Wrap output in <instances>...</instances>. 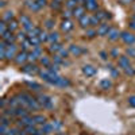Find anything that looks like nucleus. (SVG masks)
I'll list each match as a JSON object with an SVG mask.
<instances>
[{
    "mask_svg": "<svg viewBox=\"0 0 135 135\" xmlns=\"http://www.w3.org/2000/svg\"><path fill=\"white\" fill-rule=\"evenodd\" d=\"M39 76L43 78L45 81H47V83H50V84H57V81L60 80V76H58V73H53V72H50L49 69H46V70H41L39 72Z\"/></svg>",
    "mask_w": 135,
    "mask_h": 135,
    "instance_id": "obj_1",
    "label": "nucleus"
},
{
    "mask_svg": "<svg viewBox=\"0 0 135 135\" xmlns=\"http://www.w3.org/2000/svg\"><path fill=\"white\" fill-rule=\"evenodd\" d=\"M38 101H39V104L45 108H51L53 107V103H51V99L46 95H39L38 96Z\"/></svg>",
    "mask_w": 135,
    "mask_h": 135,
    "instance_id": "obj_2",
    "label": "nucleus"
},
{
    "mask_svg": "<svg viewBox=\"0 0 135 135\" xmlns=\"http://www.w3.org/2000/svg\"><path fill=\"white\" fill-rule=\"evenodd\" d=\"M16 57V46L14 43H9L7 45V50H6V58L11 60V58H15Z\"/></svg>",
    "mask_w": 135,
    "mask_h": 135,
    "instance_id": "obj_3",
    "label": "nucleus"
},
{
    "mask_svg": "<svg viewBox=\"0 0 135 135\" xmlns=\"http://www.w3.org/2000/svg\"><path fill=\"white\" fill-rule=\"evenodd\" d=\"M35 122H34V118H30L28 115L25 116V118H20L19 120V126L20 127H28V126H34Z\"/></svg>",
    "mask_w": 135,
    "mask_h": 135,
    "instance_id": "obj_4",
    "label": "nucleus"
},
{
    "mask_svg": "<svg viewBox=\"0 0 135 135\" xmlns=\"http://www.w3.org/2000/svg\"><path fill=\"white\" fill-rule=\"evenodd\" d=\"M15 61H16V64H19V65L25 64L26 61H28V53H26L25 50L20 51V53H18L16 57H15Z\"/></svg>",
    "mask_w": 135,
    "mask_h": 135,
    "instance_id": "obj_5",
    "label": "nucleus"
},
{
    "mask_svg": "<svg viewBox=\"0 0 135 135\" xmlns=\"http://www.w3.org/2000/svg\"><path fill=\"white\" fill-rule=\"evenodd\" d=\"M2 39H3L6 43L9 45V43H14V41L16 39V35H14V32L8 30L6 34H3V35H2Z\"/></svg>",
    "mask_w": 135,
    "mask_h": 135,
    "instance_id": "obj_6",
    "label": "nucleus"
},
{
    "mask_svg": "<svg viewBox=\"0 0 135 135\" xmlns=\"http://www.w3.org/2000/svg\"><path fill=\"white\" fill-rule=\"evenodd\" d=\"M122 39L124 41L127 45H132V43H135V35L134 34H131V32H122Z\"/></svg>",
    "mask_w": 135,
    "mask_h": 135,
    "instance_id": "obj_7",
    "label": "nucleus"
},
{
    "mask_svg": "<svg viewBox=\"0 0 135 135\" xmlns=\"http://www.w3.org/2000/svg\"><path fill=\"white\" fill-rule=\"evenodd\" d=\"M19 20H20V23L23 25V27H25V30H26L27 32H28V31H31V30L34 28V27H32V25H31V20H30L27 16H20V19H19Z\"/></svg>",
    "mask_w": 135,
    "mask_h": 135,
    "instance_id": "obj_8",
    "label": "nucleus"
},
{
    "mask_svg": "<svg viewBox=\"0 0 135 135\" xmlns=\"http://www.w3.org/2000/svg\"><path fill=\"white\" fill-rule=\"evenodd\" d=\"M83 73L85 76H88V77H92V76L96 74V68H93L92 65H85L83 68Z\"/></svg>",
    "mask_w": 135,
    "mask_h": 135,
    "instance_id": "obj_9",
    "label": "nucleus"
},
{
    "mask_svg": "<svg viewBox=\"0 0 135 135\" xmlns=\"http://www.w3.org/2000/svg\"><path fill=\"white\" fill-rule=\"evenodd\" d=\"M111 31V28H109V26L108 25H105V23H101L99 27H97V34L99 35H108V32Z\"/></svg>",
    "mask_w": 135,
    "mask_h": 135,
    "instance_id": "obj_10",
    "label": "nucleus"
},
{
    "mask_svg": "<svg viewBox=\"0 0 135 135\" xmlns=\"http://www.w3.org/2000/svg\"><path fill=\"white\" fill-rule=\"evenodd\" d=\"M22 69H23V72H25V73H28V74L39 73V70H38L37 65H32V64H30V65H26V66H23V68H22Z\"/></svg>",
    "mask_w": 135,
    "mask_h": 135,
    "instance_id": "obj_11",
    "label": "nucleus"
},
{
    "mask_svg": "<svg viewBox=\"0 0 135 135\" xmlns=\"http://www.w3.org/2000/svg\"><path fill=\"white\" fill-rule=\"evenodd\" d=\"M73 28V23H72V20L70 19H65L62 23H61V30L68 32V31H70Z\"/></svg>",
    "mask_w": 135,
    "mask_h": 135,
    "instance_id": "obj_12",
    "label": "nucleus"
},
{
    "mask_svg": "<svg viewBox=\"0 0 135 135\" xmlns=\"http://www.w3.org/2000/svg\"><path fill=\"white\" fill-rule=\"evenodd\" d=\"M28 115V108H25V107H19V108H15V116H19V118H25Z\"/></svg>",
    "mask_w": 135,
    "mask_h": 135,
    "instance_id": "obj_13",
    "label": "nucleus"
},
{
    "mask_svg": "<svg viewBox=\"0 0 135 135\" xmlns=\"http://www.w3.org/2000/svg\"><path fill=\"white\" fill-rule=\"evenodd\" d=\"M41 53H42L41 49H39V47H35L31 53H28V61H35L39 55H41Z\"/></svg>",
    "mask_w": 135,
    "mask_h": 135,
    "instance_id": "obj_14",
    "label": "nucleus"
},
{
    "mask_svg": "<svg viewBox=\"0 0 135 135\" xmlns=\"http://www.w3.org/2000/svg\"><path fill=\"white\" fill-rule=\"evenodd\" d=\"M85 8L89 11H95L97 8V0H85Z\"/></svg>",
    "mask_w": 135,
    "mask_h": 135,
    "instance_id": "obj_15",
    "label": "nucleus"
},
{
    "mask_svg": "<svg viewBox=\"0 0 135 135\" xmlns=\"http://www.w3.org/2000/svg\"><path fill=\"white\" fill-rule=\"evenodd\" d=\"M80 26L86 28L88 26H91V16H88V15H84L80 18Z\"/></svg>",
    "mask_w": 135,
    "mask_h": 135,
    "instance_id": "obj_16",
    "label": "nucleus"
},
{
    "mask_svg": "<svg viewBox=\"0 0 135 135\" xmlns=\"http://www.w3.org/2000/svg\"><path fill=\"white\" fill-rule=\"evenodd\" d=\"M119 66L120 68H123V69H127V68H130V60L127 58V57H124V55H123V57H120L119 58Z\"/></svg>",
    "mask_w": 135,
    "mask_h": 135,
    "instance_id": "obj_17",
    "label": "nucleus"
},
{
    "mask_svg": "<svg viewBox=\"0 0 135 135\" xmlns=\"http://www.w3.org/2000/svg\"><path fill=\"white\" fill-rule=\"evenodd\" d=\"M41 107V104H39V101L38 100H35V99H30V101L27 103V108H30V109H38Z\"/></svg>",
    "mask_w": 135,
    "mask_h": 135,
    "instance_id": "obj_18",
    "label": "nucleus"
},
{
    "mask_svg": "<svg viewBox=\"0 0 135 135\" xmlns=\"http://www.w3.org/2000/svg\"><path fill=\"white\" fill-rule=\"evenodd\" d=\"M84 11H85V9H84V7H78V6H77V7L73 9V16H76V18L80 19L81 16H84V15H85V14H84Z\"/></svg>",
    "mask_w": 135,
    "mask_h": 135,
    "instance_id": "obj_19",
    "label": "nucleus"
},
{
    "mask_svg": "<svg viewBox=\"0 0 135 135\" xmlns=\"http://www.w3.org/2000/svg\"><path fill=\"white\" fill-rule=\"evenodd\" d=\"M54 128H53V126H51V123H45V124H42V127H41V131L43 132V134H49V132H51Z\"/></svg>",
    "mask_w": 135,
    "mask_h": 135,
    "instance_id": "obj_20",
    "label": "nucleus"
},
{
    "mask_svg": "<svg viewBox=\"0 0 135 135\" xmlns=\"http://www.w3.org/2000/svg\"><path fill=\"white\" fill-rule=\"evenodd\" d=\"M26 3H27V7H28L30 9H32V11H38V9L41 8V7L38 6V3L34 2V0H27Z\"/></svg>",
    "mask_w": 135,
    "mask_h": 135,
    "instance_id": "obj_21",
    "label": "nucleus"
},
{
    "mask_svg": "<svg viewBox=\"0 0 135 135\" xmlns=\"http://www.w3.org/2000/svg\"><path fill=\"white\" fill-rule=\"evenodd\" d=\"M7 25H8V30L9 31H15V30H18V27H19V25H18V22L16 20H9V22H7Z\"/></svg>",
    "mask_w": 135,
    "mask_h": 135,
    "instance_id": "obj_22",
    "label": "nucleus"
},
{
    "mask_svg": "<svg viewBox=\"0 0 135 135\" xmlns=\"http://www.w3.org/2000/svg\"><path fill=\"white\" fill-rule=\"evenodd\" d=\"M28 42H30V45L32 47H37L38 45L41 43V39L38 37H28Z\"/></svg>",
    "mask_w": 135,
    "mask_h": 135,
    "instance_id": "obj_23",
    "label": "nucleus"
},
{
    "mask_svg": "<svg viewBox=\"0 0 135 135\" xmlns=\"http://www.w3.org/2000/svg\"><path fill=\"white\" fill-rule=\"evenodd\" d=\"M62 47H61V45L58 43V42H55V43H51L50 45V47H49V50L51 51V53H58L60 50H61Z\"/></svg>",
    "mask_w": 135,
    "mask_h": 135,
    "instance_id": "obj_24",
    "label": "nucleus"
},
{
    "mask_svg": "<svg viewBox=\"0 0 135 135\" xmlns=\"http://www.w3.org/2000/svg\"><path fill=\"white\" fill-rule=\"evenodd\" d=\"M34 122L37 123V124H45L46 123V118H45L43 115H37V116H34Z\"/></svg>",
    "mask_w": 135,
    "mask_h": 135,
    "instance_id": "obj_25",
    "label": "nucleus"
},
{
    "mask_svg": "<svg viewBox=\"0 0 135 135\" xmlns=\"http://www.w3.org/2000/svg\"><path fill=\"white\" fill-rule=\"evenodd\" d=\"M108 38H109L111 41L118 39V38H119V31H118V30H111V31L108 32Z\"/></svg>",
    "mask_w": 135,
    "mask_h": 135,
    "instance_id": "obj_26",
    "label": "nucleus"
},
{
    "mask_svg": "<svg viewBox=\"0 0 135 135\" xmlns=\"http://www.w3.org/2000/svg\"><path fill=\"white\" fill-rule=\"evenodd\" d=\"M70 53H73L74 55H80L83 53V50L80 49V46H76V45H72L70 46Z\"/></svg>",
    "mask_w": 135,
    "mask_h": 135,
    "instance_id": "obj_27",
    "label": "nucleus"
},
{
    "mask_svg": "<svg viewBox=\"0 0 135 135\" xmlns=\"http://www.w3.org/2000/svg\"><path fill=\"white\" fill-rule=\"evenodd\" d=\"M55 85H60V86H69L70 85V83L66 80V78H64V77H60V80L57 81V84Z\"/></svg>",
    "mask_w": 135,
    "mask_h": 135,
    "instance_id": "obj_28",
    "label": "nucleus"
},
{
    "mask_svg": "<svg viewBox=\"0 0 135 135\" xmlns=\"http://www.w3.org/2000/svg\"><path fill=\"white\" fill-rule=\"evenodd\" d=\"M39 34H41V28L34 27L31 31H28V37H39Z\"/></svg>",
    "mask_w": 135,
    "mask_h": 135,
    "instance_id": "obj_29",
    "label": "nucleus"
},
{
    "mask_svg": "<svg viewBox=\"0 0 135 135\" xmlns=\"http://www.w3.org/2000/svg\"><path fill=\"white\" fill-rule=\"evenodd\" d=\"M47 41H50L51 43L58 42V34H57V32H50V34H49V39H47Z\"/></svg>",
    "mask_w": 135,
    "mask_h": 135,
    "instance_id": "obj_30",
    "label": "nucleus"
},
{
    "mask_svg": "<svg viewBox=\"0 0 135 135\" xmlns=\"http://www.w3.org/2000/svg\"><path fill=\"white\" fill-rule=\"evenodd\" d=\"M8 31V25H7V22H2V23H0V34H2V35H3V34H6Z\"/></svg>",
    "mask_w": 135,
    "mask_h": 135,
    "instance_id": "obj_31",
    "label": "nucleus"
},
{
    "mask_svg": "<svg viewBox=\"0 0 135 135\" xmlns=\"http://www.w3.org/2000/svg\"><path fill=\"white\" fill-rule=\"evenodd\" d=\"M26 85H27V86H30V88H32V89H35V91H39V89H42V86H41L39 84L32 83V81H27V83H26Z\"/></svg>",
    "mask_w": 135,
    "mask_h": 135,
    "instance_id": "obj_32",
    "label": "nucleus"
},
{
    "mask_svg": "<svg viewBox=\"0 0 135 135\" xmlns=\"http://www.w3.org/2000/svg\"><path fill=\"white\" fill-rule=\"evenodd\" d=\"M111 81L109 80H101L100 81V86L103 88V89H108V88H111Z\"/></svg>",
    "mask_w": 135,
    "mask_h": 135,
    "instance_id": "obj_33",
    "label": "nucleus"
},
{
    "mask_svg": "<svg viewBox=\"0 0 135 135\" xmlns=\"http://www.w3.org/2000/svg\"><path fill=\"white\" fill-rule=\"evenodd\" d=\"M12 19H14V12H11V11L6 12L4 16H3V20L4 22H9V20H12Z\"/></svg>",
    "mask_w": 135,
    "mask_h": 135,
    "instance_id": "obj_34",
    "label": "nucleus"
},
{
    "mask_svg": "<svg viewBox=\"0 0 135 135\" xmlns=\"http://www.w3.org/2000/svg\"><path fill=\"white\" fill-rule=\"evenodd\" d=\"M96 16L100 19V22H101V20H104V19H107V18H109V15H108L107 12H104V11H100L99 14H96Z\"/></svg>",
    "mask_w": 135,
    "mask_h": 135,
    "instance_id": "obj_35",
    "label": "nucleus"
},
{
    "mask_svg": "<svg viewBox=\"0 0 135 135\" xmlns=\"http://www.w3.org/2000/svg\"><path fill=\"white\" fill-rule=\"evenodd\" d=\"M66 7L74 9L77 7V0H68V2H66Z\"/></svg>",
    "mask_w": 135,
    "mask_h": 135,
    "instance_id": "obj_36",
    "label": "nucleus"
},
{
    "mask_svg": "<svg viewBox=\"0 0 135 135\" xmlns=\"http://www.w3.org/2000/svg\"><path fill=\"white\" fill-rule=\"evenodd\" d=\"M39 61H41V64H42L43 66H46V68H49V66H50V60H49L47 57H42Z\"/></svg>",
    "mask_w": 135,
    "mask_h": 135,
    "instance_id": "obj_37",
    "label": "nucleus"
},
{
    "mask_svg": "<svg viewBox=\"0 0 135 135\" xmlns=\"http://www.w3.org/2000/svg\"><path fill=\"white\" fill-rule=\"evenodd\" d=\"M39 39H41V42H45V41H47L49 39V35L45 31H41V34H39V37H38Z\"/></svg>",
    "mask_w": 135,
    "mask_h": 135,
    "instance_id": "obj_38",
    "label": "nucleus"
},
{
    "mask_svg": "<svg viewBox=\"0 0 135 135\" xmlns=\"http://www.w3.org/2000/svg\"><path fill=\"white\" fill-rule=\"evenodd\" d=\"M51 126H53L54 131H55V130H60V128L62 127V124H61V122H58V120H54V122L51 123Z\"/></svg>",
    "mask_w": 135,
    "mask_h": 135,
    "instance_id": "obj_39",
    "label": "nucleus"
},
{
    "mask_svg": "<svg viewBox=\"0 0 135 135\" xmlns=\"http://www.w3.org/2000/svg\"><path fill=\"white\" fill-rule=\"evenodd\" d=\"M91 25H92V26H97V25H100V19H99L96 15L91 18Z\"/></svg>",
    "mask_w": 135,
    "mask_h": 135,
    "instance_id": "obj_40",
    "label": "nucleus"
},
{
    "mask_svg": "<svg viewBox=\"0 0 135 135\" xmlns=\"http://www.w3.org/2000/svg\"><path fill=\"white\" fill-rule=\"evenodd\" d=\"M54 62L55 64H62L64 62V60H62V57H61V55H54Z\"/></svg>",
    "mask_w": 135,
    "mask_h": 135,
    "instance_id": "obj_41",
    "label": "nucleus"
},
{
    "mask_svg": "<svg viewBox=\"0 0 135 135\" xmlns=\"http://www.w3.org/2000/svg\"><path fill=\"white\" fill-rule=\"evenodd\" d=\"M51 7H53V8H55V9H58V8L61 7V4H60V2H58V0H53Z\"/></svg>",
    "mask_w": 135,
    "mask_h": 135,
    "instance_id": "obj_42",
    "label": "nucleus"
},
{
    "mask_svg": "<svg viewBox=\"0 0 135 135\" xmlns=\"http://www.w3.org/2000/svg\"><path fill=\"white\" fill-rule=\"evenodd\" d=\"M128 103L131 107H135V96H130L128 97Z\"/></svg>",
    "mask_w": 135,
    "mask_h": 135,
    "instance_id": "obj_43",
    "label": "nucleus"
},
{
    "mask_svg": "<svg viewBox=\"0 0 135 135\" xmlns=\"http://www.w3.org/2000/svg\"><path fill=\"white\" fill-rule=\"evenodd\" d=\"M53 26H54V22H53L51 19L46 20V27H47V28H53Z\"/></svg>",
    "mask_w": 135,
    "mask_h": 135,
    "instance_id": "obj_44",
    "label": "nucleus"
},
{
    "mask_svg": "<svg viewBox=\"0 0 135 135\" xmlns=\"http://www.w3.org/2000/svg\"><path fill=\"white\" fill-rule=\"evenodd\" d=\"M37 3H38V6L42 8V7L46 6V0H37Z\"/></svg>",
    "mask_w": 135,
    "mask_h": 135,
    "instance_id": "obj_45",
    "label": "nucleus"
},
{
    "mask_svg": "<svg viewBox=\"0 0 135 135\" xmlns=\"http://www.w3.org/2000/svg\"><path fill=\"white\" fill-rule=\"evenodd\" d=\"M58 53H60L58 55H61V57H66V55H68V51H66V50H64V49H61Z\"/></svg>",
    "mask_w": 135,
    "mask_h": 135,
    "instance_id": "obj_46",
    "label": "nucleus"
},
{
    "mask_svg": "<svg viewBox=\"0 0 135 135\" xmlns=\"http://www.w3.org/2000/svg\"><path fill=\"white\" fill-rule=\"evenodd\" d=\"M126 73L127 74H135V70H132L131 66H130V68H127V69H126Z\"/></svg>",
    "mask_w": 135,
    "mask_h": 135,
    "instance_id": "obj_47",
    "label": "nucleus"
},
{
    "mask_svg": "<svg viewBox=\"0 0 135 135\" xmlns=\"http://www.w3.org/2000/svg\"><path fill=\"white\" fill-rule=\"evenodd\" d=\"M119 2H120L122 4H130V3L134 2V0H119Z\"/></svg>",
    "mask_w": 135,
    "mask_h": 135,
    "instance_id": "obj_48",
    "label": "nucleus"
},
{
    "mask_svg": "<svg viewBox=\"0 0 135 135\" xmlns=\"http://www.w3.org/2000/svg\"><path fill=\"white\" fill-rule=\"evenodd\" d=\"M69 16H70V12H69V11H66V12H64V18H65V19H68Z\"/></svg>",
    "mask_w": 135,
    "mask_h": 135,
    "instance_id": "obj_49",
    "label": "nucleus"
},
{
    "mask_svg": "<svg viewBox=\"0 0 135 135\" xmlns=\"http://www.w3.org/2000/svg\"><path fill=\"white\" fill-rule=\"evenodd\" d=\"M127 53H128V54H131V55H135V50H132V49H128V50H127Z\"/></svg>",
    "mask_w": 135,
    "mask_h": 135,
    "instance_id": "obj_50",
    "label": "nucleus"
},
{
    "mask_svg": "<svg viewBox=\"0 0 135 135\" xmlns=\"http://www.w3.org/2000/svg\"><path fill=\"white\" fill-rule=\"evenodd\" d=\"M130 27L135 30V20H132V22H131V23H130Z\"/></svg>",
    "mask_w": 135,
    "mask_h": 135,
    "instance_id": "obj_51",
    "label": "nucleus"
},
{
    "mask_svg": "<svg viewBox=\"0 0 135 135\" xmlns=\"http://www.w3.org/2000/svg\"><path fill=\"white\" fill-rule=\"evenodd\" d=\"M95 35V31H88V37H93Z\"/></svg>",
    "mask_w": 135,
    "mask_h": 135,
    "instance_id": "obj_52",
    "label": "nucleus"
},
{
    "mask_svg": "<svg viewBox=\"0 0 135 135\" xmlns=\"http://www.w3.org/2000/svg\"><path fill=\"white\" fill-rule=\"evenodd\" d=\"M111 72H112V74H114V76H118V72L115 69H112V68H111Z\"/></svg>",
    "mask_w": 135,
    "mask_h": 135,
    "instance_id": "obj_53",
    "label": "nucleus"
},
{
    "mask_svg": "<svg viewBox=\"0 0 135 135\" xmlns=\"http://www.w3.org/2000/svg\"><path fill=\"white\" fill-rule=\"evenodd\" d=\"M77 3H85V0H77Z\"/></svg>",
    "mask_w": 135,
    "mask_h": 135,
    "instance_id": "obj_54",
    "label": "nucleus"
},
{
    "mask_svg": "<svg viewBox=\"0 0 135 135\" xmlns=\"http://www.w3.org/2000/svg\"><path fill=\"white\" fill-rule=\"evenodd\" d=\"M132 20H135V15H134V16H132Z\"/></svg>",
    "mask_w": 135,
    "mask_h": 135,
    "instance_id": "obj_55",
    "label": "nucleus"
},
{
    "mask_svg": "<svg viewBox=\"0 0 135 135\" xmlns=\"http://www.w3.org/2000/svg\"><path fill=\"white\" fill-rule=\"evenodd\" d=\"M34 2H37V0H34Z\"/></svg>",
    "mask_w": 135,
    "mask_h": 135,
    "instance_id": "obj_56",
    "label": "nucleus"
}]
</instances>
